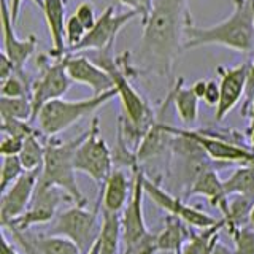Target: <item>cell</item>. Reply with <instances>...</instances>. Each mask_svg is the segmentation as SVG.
<instances>
[{"instance_id":"obj_23","label":"cell","mask_w":254,"mask_h":254,"mask_svg":"<svg viewBox=\"0 0 254 254\" xmlns=\"http://www.w3.org/2000/svg\"><path fill=\"white\" fill-rule=\"evenodd\" d=\"M226 227V219L221 218L216 224L206 229H198V232L190 230L188 242L183 245L181 254H210L213 246L219 240L221 229Z\"/></svg>"},{"instance_id":"obj_29","label":"cell","mask_w":254,"mask_h":254,"mask_svg":"<svg viewBox=\"0 0 254 254\" xmlns=\"http://www.w3.org/2000/svg\"><path fill=\"white\" fill-rule=\"evenodd\" d=\"M24 172L26 169H24L19 156H3L2 172H0V190L5 192Z\"/></svg>"},{"instance_id":"obj_15","label":"cell","mask_w":254,"mask_h":254,"mask_svg":"<svg viewBox=\"0 0 254 254\" xmlns=\"http://www.w3.org/2000/svg\"><path fill=\"white\" fill-rule=\"evenodd\" d=\"M16 24L11 18V10L6 0H2V34H3V53L10 58L18 68H24L29 58L35 53L37 38L29 35L27 38H18L14 30Z\"/></svg>"},{"instance_id":"obj_13","label":"cell","mask_w":254,"mask_h":254,"mask_svg":"<svg viewBox=\"0 0 254 254\" xmlns=\"http://www.w3.org/2000/svg\"><path fill=\"white\" fill-rule=\"evenodd\" d=\"M248 68H250V62L238 64L235 67L219 65L216 68L219 75V89H221V97L216 105V113H214V121L216 123H221L237 107V103L245 95Z\"/></svg>"},{"instance_id":"obj_40","label":"cell","mask_w":254,"mask_h":254,"mask_svg":"<svg viewBox=\"0 0 254 254\" xmlns=\"http://www.w3.org/2000/svg\"><path fill=\"white\" fill-rule=\"evenodd\" d=\"M254 97V59L250 62L248 75H246V86H245V95L243 103H248Z\"/></svg>"},{"instance_id":"obj_41","label":"cell","mask_w":254,"mask_h":254,"mask_svg":"<svg viewBox=\"0 0 254 254\" xmlns=\"http://www.w3.org/2000/svg\"><path fill=\"white\" fill-rule=\"evenodd\" d=\"M242 116L248 118V130H253L254 129V97L248 103H243L242 105Z\"/></svg>"},{"instance_id":"obj_34","label":"cell","mask_w":254,"mask_h":254,"mask_svg":"<svg viewBox=\"0 0 254 254\" xmlns=\"http://www.w3.org/2000/svg\"><path fill=\"white\" fill-rule=\"evenodd\" d=\"M116 2L127 6L129 10L137 11L138 18L141 21V26L148 21L149 13L153 10V0H116Z\"/></svg>"},{"instance_id":"obj_8","label":"cell","mask_w":254,"mask_h":254,"mask_svg":"<svg viewBox=\"0 0 254 254\" xmlns=\"http://www.w3.org/2000/svg\"><path fill=\"white\" fill-rule=\"evenodd\" d=\"M64 202H73V198L58 186H48V185H42V183H37L35 194L32 197L29 208L19 218H16L2 229L13 227L26 232V230H29L34 226L48 224V222H51L56 218L58 208Z\"/></svg>"},{"instance_id":"obj_44","label":"cell","mask_w":254,"mask_h":254,"mask_svg":"<svg viewBox=\"0 0 254 254\" xmlns=\"http://www.w3.org/2000/svg\"><path fill=\"white\" fill-rule=\"evenodd\" d=\"M210 254H237V253H235V250H230L229 246H226L221 240H218L216 245L213 246V250H211Z\"/></svg>"},{"instance_id":"obj_31","label":"cell","mask_w":254,"mask_h":254,"mask_svg":"<svg viewBox=\"0 0 254 254\" xmlns=\"http://www.w3.org/2000/svg\"><path fill=\"white\" fill-rule=\"evenodd\" d=\"M157 234L148 232L145 237L138 238L133 243L124 245L123 254H157Z\"/></svg>"},{"instance_id":"obj_20","label":"cell","mask_w":254,"mask_h":254,"mask_svg":"<svg viewBox=\"0 0 254 254\" xmlns=\"http://www.w3.org/2000/svg\"><path fill=\"white\" fill-rule=\"evenodd\" d=\"M170 95H172V103H173L175 110H177V115L181 121L186 126H192L194 123H197L198 102H200V97L195 94L192 86L186 87L185 79L178 78L172 86Z\"/></svg>"},{"instance_id":"obj_16","label":"cell","mask_w":254,"mask_h":254,"mask_svg":"<svg viewBox=\"0 0 254 254\" xmlns=\"http://www.w3.org/2000/svg\"><path fill=\"white\" fill-rule=\"evenodd\" d=\"M195 195L205 197L210 205L216 206L222 213V218H226L229 214V195L224 189V181L219 178L216 169H208L198 175L186 189L185 200Z\"/></svg>"},{"instance_id":"obj_32","label":"cell","mask_w":254,"mask_h":254,"mask_svg":"<svg viewBox=\"0 0 254 254\" xmlns=\"http://www.w3.org/2000/svg\"><path fill=\"white\" fill-rule=\"evenodd\" d=\"M2 132L3 135H13L26 140L29 135L35 133L37 130L30 126L26 119H14V118H2Z\"/></svg>"},{"instance_id":"obj_28","label":"cell","mask_w":254,"mask_h":254,"mask_svg":"<svg viewBox=\"0 0 254 254\" xmlns=\"http://www.w3.org/2000/svg\"><path fill=\"white\" fill-rule=\"evenodd\" d=\"M0 118L34 119L32 97H0Z\"/></svg>"},{"instance_id":"obj_47","label":"cell","mask_w":254,"mask_h":254,"mask_svg":"<svg viewBox=\"0 0 254 254\" xmlns=\"http://www.w3.org/2000/svg\"><path fill=\"white\" fill-rule=\"evenodd\" d=\"M159 254H181V251H159Z\"/></svg>"},{"instance_id":"obj_46","label":"cell","mask_w":254,"mask_h":254,"mask_svg":"<svg viewBox=\"0 0 254 254\" xmlns=\"http://www.w3.org/2000/svg\"><path fill=\"white\" fill-rule=\"evenodd\" d=\"M248 224L254 229V205H253V208H251V213H250V221H248Z\"/></svg>"},{"instance_id":"obj_27","label":"cell","mask_w":254,"mask_h":254,"mask_svg":"<svg viewBox=\"0 0 254 254\" xmlns=\"http://www.w3.org/2000/svg\"><path fill=\"white\" fill-rule=\"evenodd\" d=\"M0 94L2 97H32V79L24 68H18L11 76L0 81Z\"/></svg>"},{"instance_id":"obj_7","label":"cell","mask_w":254,"mask_h":254,"mask_svg":"<svg viewBox=\"0 0 254 254\" xmlns=\"http://www.w3.org/2000/svg\"><path fill=\"white\" fill-rule=\"evenodd\" d=\"M37 65L40 67V73L34 79V84H32L34 119H37L40 108L46 102L61 99L64 94L68 92L71 84H73L67 71V56L62 59H53L50 54H48V59L45 56H40Z\"/></svg>"},{"instance_id":"obj_21","label":"cell","mask_w":254,"mask_h":254,"mask_svg":"<svg viewBox=\"0 0 254 254\" xmlns=\"http://www.w3.org/2000/svg\"><path fill=\"white\" fill-rule=\"evenodd\" d=\"M186 222L169 214L164 221V229L157 234L159 251H181L183 245L188 242L190 230L185 226Z\"/></svg>"},{"instance_id":"obj_36","label":"cell","mask_w":254,"mask_h":254,"mask_svg":"<svg viewBox=\"0 0 254 254\" xmlns=\"http://www.w3.org/2000/svg\"><path fill=\"white\" fill-rule=\"evenodd\" d=\"M24 146V138L13 137V135H3V140L0 143V154L3 156H19Z\"/></svg>"},{"instance_id":"obj_38","label":"cell","mask_w":254,"mask_h":254,"mask_svg":"<svg viewBox=\"0 0 254 254\" xmlns=\"http://www.w3.org/2000/svg\"><path fill=\"white\" fill-rule=\"evenodd\" d=\"M221 97V89H219V81L216 79H206V86H205V92L202 100L210 107H216Z\"/></svg>"},{"instance_id":"obj_1","label":"cell","mask_w":254,"mask_h":254,"mask_svg":"<svg viewBox=\"0 0 254 254\" xmlns=\"http://www.w3.org/2000/svg\"><path fill=\"white\" fill-rule=\"evenodd\" d=\"M188 0H153V10L143 24L137 59L146 73L170 79L185 43L189 18Z\"/></svg>"},{"instance_id":"obj_4","label":"cell","mask_w":254,"mask_h":254,"mask_svg":"<svg viewBox=\"0 0 254 254\" xmlns=\"http://www.w3.org/2000/svg\"><path fill=\"white\" fill-rule=\"evenodd\" d=\"M115 97H118V91L113 87L103 94H94L92 97L83 100H65L62 97L50 100L40 108L37 115L38 129L45 137H54L70 129L79 119L95 113Z\"/></svg>"},{"instance_id":"obj_17","label":"cell","mask_w":254,"mask_h":254,"mask_svg":"<svg viewBox=\"0 0 254 254\" xmlns=\"http://www.w3.org/2000/svg\"><path fill=\"white\" fill-rule=\"evenodd\" d=\"M65 5L67 0H43L42 5V11L45 14V21L51 38L50 56L53 59H62L67 56Z\"/></svg>"},{"instance_id":"obj_37","label":"cell","mask_w":254,"mask_h":254,"mask_svg":"<svg viewBox=\"0 0 254 254\" xmlns=\"http://www.w3.org/2000/svg\"><path fill=\"white\" fill-rule=\"evenodd\" d=\"M8 230H10L13 240L21 246V250L24 251V254H42V253L38 251L37 246L32 243V240L29 238L27 232H22V230L13 229V227H8Z\"/></svg>"},{"instance_id":"obj_45","label":"cell","mask_w":254,"mask_h":254,"mask_svg":"<svg viewBox=\"0 0 254 254\" xmlns=\"http://www.w3.org/2000/svg\"><path fill=\"white\" fill-rule=\"evenodd\" d=\"M246 137H248V140H250V148L254 151V129L246 130Z\"/></svg>"},{"instance_id":"obj_9","label":"cell","mask_w":254,"mask_h":254,"mask_svg":"<svg viewBox=\"0 0 254 254\" xmlns=\"http://www.w3.org/2000/svg\"><path fill=\"white\" fill-rule=\"evenodd\" d=\"M135 18H138V14L133 10H127L121 14H115V6L113 5L107 6L105 11H103L97 18V21H95L94 27L87 30V34L78 45L68 48L67 54L103 50V48H107L108 45L115 43L121 29Z\"/></svg>"},{"instance_id":"obj_39","label":"cell","mask_w":254,"mask_h":254,"mask_svg":"<svg viewBox=\"0 0 254 254\" xmlns=\"http://www.w3.org/2000/svg\"><path fill=\"white\" fill-rule=\"evenodd\" d=\"M16 70H18V67L14 65V62L2 51V54H0V81L11 76Z\"/></svg>"},{"instance_id":"obj_26","label":"cell","mask_w":254,"mask_h":254,"mask_svg":"<svg viewBox=\"0 0 254 254\" xmlns=\"http://www.w3.org/2000/svg\"><path fill=\"white\" fill-rule=\"evenodd\" d=\"M46 145H43L38 138V132L29 135L24 140V146L19 153V159L26 170H42L45 162Z\"/></svg>"},{"instance_id":"obj_3","label":"cell","mask_w":254,"mask_h":254,"mask_svg":"<svg viewBox=\"0 0 254 254\" xmlns=\"http://www.w3.org/2000/svg\"><path fill=\"white\" fill-rule=\"evenodd\" d=\"M84 135L86 132L70 141H58L51 137V140L46 143L45 162L38 183L48 186H58L65 190L76 205L87 206V198L78 186L75 167V154Z\"/></svg>"},{"instance_id":"obj_5","label":"cell","mask_w":254,"mask_h":254,"mask_svg":"<svg viewBox=\"0 0 254 254\" xmlns=\"http://www.w3.org/2000/svg\"><path fill=\"white\" fill-rule=\"evenodd\" d=\"M100 200H97L94 210H87L83 205L70 206L65 211L56 214V218L51 221V226L48 234L64 235L73 240L83 254H87L94 245L99 242L102 221L99 218L100 211Z\"/></svg>"},{"instance_id":"obj_42","label":"cell","mask_w":254,"mask_h":254,"mask_svg":"<svg viewBox=\"0 0 254 254\" xmlns=\"http://www.w3.org/2000/svg\"><path fill=\"white\" fill-rule=\"evenodd\" d=\"M22 2L24 0H11V5H10V10H11V18H13V22L16 24L19 18V13H21V6H22ZM34 2L42 8L43 5V0H34Z\"/></svg>"},{"instance_id":"obj_18","label":"cell","mask_w":254,"mask_h":254,"mask_svg":"<svg viewBox=\"0 0 254 254\" xmlns=\"http://www.w3.org/2000/svg\"><path fill=\"white\" fill-rule=\"evenodd\" d=\"M132 194V185L123 169H113L107 181L99 190V200L102 210L111 213H121Z\"/></svg>"},{"instance_id":"obj_25","label":"cell","mask_w":254,"mask_h":254,"mask_svg":"<svg viewBox=\"0 0 254 254\" xmlns=\"http://www.w3.org/2000/svg\"><path fill=\"white\" fill-rule=\"evenodd\" d=\"M227 195H248L254 198V165H240L227 180H224Z\"/></svg>"},{"instance_id":"obj_11","label":"cell","mask_w":254,"mask_h":254,"mask_svg":"<svg viewBox=\"0 0 254 254\" xmlns=\"http://www.w3.org/2000/svg\"><path fill=\"white\" fill-rule=\"evenodd\" d=\"M132 194L124 210L121 211V229L124 245L133 243L138 238L145 237L149 230L143 211V198H145V177L146 173L141 165L132 169Z\"/></svg>"},{"instance_id":"obj_2","label":"cell","mask_w":254,"mask_h":254,"mask_svg":"<svg viewBox=\"0 0 254 254\" xmlns=\"http://www.w3.org/2000/svg\"><path fill=\"white\" fill-rule=\"evenodd\" d=\"M221 45L238 53L254 50V6L251 0H234L229 18L213 26H197L189 14L185 27V50Z\"/></svg>"},{"instance_id":"obj_35","label":"cell","mask_w":254,"mask_h":254,"mask_svg":"<svg viewBox=\"0 0 254 254\" xmlns=\"http://www.w3.org/2000/svg\"><path fill=\"white\" fill-rule=\"evenodd\" d=\"M76 18L84 24V27L89 30L94 27L95 21H97V16H95V8L91 2H83L76 6V11L73 13Z\"/></svg>"},{"instance_id":"obj_12","label":"cell","mask_w":254,"mask_h":254,"mask_svg":"<svg viewBox=\"0 0 254 254\" xmlns=\"http://www.w3.org/2000/svg\"><path fill=\"white\" fill-rule=\"evenodd\" d=\"M42 170H26L13 185L2 192L0 200V222L2 227L19 218L29 208L32 197L35 194L37 183Z\"/></svg>"},{"instance_id":"obj_14","label":"cell","mask_w":254,"mask_h":254,"mask_svg":"<svg viewBox=\"0 0 254 254\" xmlns=\"http://www.w3.org/2000/svg\"><path fill=\"white\" fill-rule=\"evenodd\" d=\"M67 71L71 81L76 84L87 86L95 95L103 94L115 87L111 76L100 65H97L89 56L68 53Z\"/></svg>"},{"instance_id":"obj_22","label":"cell","mask_w":254,"mask_h":254,"mask_svg":"<svg viewBox=\"0 0 254 254\" xmlns=\"http://www.w3.org/2000/svg\"><path fill=\"white\" fill-rule=\"evenodd\" d=\"M121 240H123L121 213H111L102 210L99 254H119V242Z\"/></svg>"},{"instance_id":"obj_43","label":"cell","mask_w":254,"mask_h":254,"mask_svg":"<svg viewBox=\"0 0 254 254\" xmlns=\"http://www.w3.org/2000/svg\"><path fill=\"white\" fill-rule=\"evenodd\" d=\"M0 254H21L16 246L13 243H10V240L5 237V232H2V253Z\"/></svg>"},{"instance_id":"obj_24","label":"cell","mask_w":254,"mask_h":254,"mask_svg":"<svg viewBox=\"0 0 254 254\" xmlns=\"http://www.w3.org/2000/svg\"><path fill=\"white\" fill-rule=\"evenodd\" d=\"M27 235L42 254H83L79 246L73 240H70V238L64 235H56L48 232L40 235H30V234Z\"/></svg>"},{"instance_id":"obj_19","label":"cell","mask_w":254,"mask_h":254,"mask_svg":"<svg viewBox=\"0 0 254 254\" xmlns=\"http://www.w3.org/2000/svg\"><path fill=\"white\" fill-rule=\"evenodd\" d=\"M172 140H173V133L167 130V126L162 121H159L157 118L154 124L149 127L145 137L141 138L138 148L135 149L138 164L141 165L165 154V151L172 148Z\"/></svg>"},{"instance_id":"obj_30","label":"cell","mask_w":254,"mask_h":254,"mask_svg":"<svg viewBox=\"0 0 254 254\" xmlns=\"http://www.w3.org/2000/svg\"><path fill=\"white\" fill-rule=\"evenodd\" d=\"M229 234L234 240V250L237 254H254V229L250 224L238 226Z\"/></svg>"},{"instance_id":"obj_33","label":"cell","mask_w":254,"mask_h":254,"mask_svg":"<svg viewBox=\"0 0 254 254\" xmlns=\"http://www.w3.org/2000/svg\"><path fill=\"white\" fill-rule=\"evenodd\" d=\"M87 34V29L84 27V24L79 21L75 14H71L67 19V26H65V38H67V50L71 46L78 45L84 35Z\"/></svg>"},{"instance_id":"obj_10","label":"cell","mask_w":254,"mask_h":254,"mask_svg":"<svg viewBox=\"0 0 254 254\" xmlns=\"http://www.w3.org/2000/svg\"><path fill=\"white\" fill-rule=\"evenodd\" d=\"M145 192L159 208H162L169 214H173V216L185 221L189 227L206 229V227L214 226L219 221L214 216H211V214L198 210L195 206L188 205L185 202V198H180L177 195H172L170 192H167L156 180L149 177H145Z\"/></svg>"},{"instance_id":"obj_6","label":"cell","mask_w":254,"mask_h":254,"mask_svg":"<svg viewBox=\"0 0 254 254\" xmlns=\"http://www.w3.org/2000/svg\"><path fill=\"white\" fill-rule=\"evenodd\" d=\"M113 153L110 151L107 141L100 135V119L92 118L89 129L86 130L83 141L79 143L75 154L76 172L87 175L99 186V189L107 181L113 172Z\"/></svg>"}]
</instances>
